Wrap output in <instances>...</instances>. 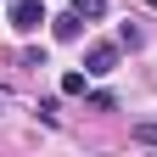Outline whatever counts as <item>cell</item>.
Returning <instances> with one entry per match:
<instances>
[{
    "label": "cell",
    "instance_id": "5",
    "mask_svg": "<svg viewBox=\"0 0 157 157\" xmlns=\"http://www.w3.org/2000/svg\"><path fill=\"white\" fill-rule=\"evenodd\" d=\"M73 11H78V17H90V23H95V17H107V0H73Z\"/></svg>",
    "mask_w": 157,
    "mask_h": 157
},
{
    "label": "cell",
    "instance_id": "2",
    "mask_svg": "<svg viewBox=\"0 0 157 157\" xmlns=\"http://www.w3.org/2000/svg\"><path fill=\"white\" fill-rule=\"evenodd\" d=\"M112 67H118V45H90L84 51V73L90 78H107Z\"/></svg>",
    "mask_w": 157,
    "mask_h": 157
},
{
    "label": "cell",
    "instance_id": "4",
    "mask_svg": "<svg viewBox=\"0 0 157 157\" xmlns=\"http://www.w3.org/2000/svg\"><path fill=\"white\" fill-rule=\"evenodd\" d=\"M90 90V73H62V95H84Z\"/></svg>",
    "mask_w": 157,
    "mask_h": 157
},
{
    "label": "cell",
    "instance_id": "6",
    "mask_svg": "<svg viewBox=\"0 0 157 157\" xmlns=\"http://www.w3.org/2000/svg\"><path fill=\"white\" fill-rule=\"evenodd\" d=\"M135 140H140V146H157V124H135Z\"/></svg>",
    "mask_w": 157,
    "mask_h": 157
},
{
    "label": "cell",
    "instance_id": "3",
    "mask_svg": "<svg viewBox=\"0 0 157 157\" xmlns=\"http://www.w3.org/2000/svg\"><path fill=\"white\" fill-rule=\"evenodd\" d=\"M51 28H56V39H78V34H84V17H78V11L67 6V17H56Z\"/></svg>",
    "mask_w": 157,
    "mask_h": 157
},
{
    "label": "cell",
    "instance_id": "7",
    "mask_svg": "<svg viewBox=\"0 0 157 157\" xmlns=\"http://www.w3.org/2000/svg\"><path fill=\"white\" fill-rule=\"evenodd\" d=\"M146 6H151V11H157V0H146Z\"/></svg>",
    "mask_w": 157,
    "mask_h": 157
},
{
    "label": "cell",
    "instance_id": "1",
    "mask_svg": "<svg viewBox=\"0 0 157 157\" xmlns=\"http://www.w3.org/2000/svg\"><path fill=\"white\" fill-rule=\"evenodd\" d=\"M11 28L17 34H39V23H51V11H45V0H11Z\"/></svg>",
    "mask_w": 157,
    "mask_h": 157
}]
</instances>
